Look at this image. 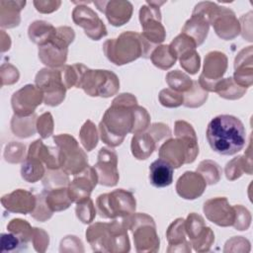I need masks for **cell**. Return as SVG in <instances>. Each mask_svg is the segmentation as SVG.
I'll return each mask as SVG.
<instances>
[{
	"mask_svg": "<svg viewBox=\"0 0 253 253\" xmlns=\"http://www.w3.org/2000/svg\"><path fill=\"white\" fill-rule=\"evenodd\" d=\"M207 139L211 148L221 155H233L246 144L243 123L231 115L214 117L208 125Z\"/></svg>",
	"mask_w": 253,
	"mask_h": 253,
	"instance_id": "cell-2",
	"label": "cell"
},
{
	"mask_svg": "<svg viewBox=\"0 0 253 253\" xmlns=\"http://www.w3.org/2000/svg\"><path fill=\"white\" fill-rule=\"evenodd\" d=\"M166 237L169 243L167 252H191V243L187 240L184 218H177L169 225Z\"/></svg>",
	"mask_w": 253,
	"mask_h": 253,
	"instance_id": "cell-26",
	"label": "cell"
},
{
	"mask_svg": "<svg viewBox=\"0 0 253 253\" xmlns=\"http://www.w3.org/2000/svg\"><path fill=\"white\" fill-rule=\"evenodd\" d=\"M36 86L42 92L44 104L55 107L65 98L66 87L62 80L60 68H42L35 78Z\"/></svg>",
	"mask_w": 253,
	"mask_h": 253,
	"instance_id": "cell-11",
	"label": "cell"
},
{
	"mask_svg": "<svg viewBox=\"0 0 253 253\" xmlns=\"http://www.w3.org/2000/svg\"><path fill=\"white\" fill-rule=\"evenodd\" d=\"M183 105L188 108H198L202 106L208 99V92L205 91L198 83L194 81L192 88L183 94Z\"/></svg>",
	"mask_w": 253,
	"mask_h": 253,
	"instance_id": "cell-42",
	"label": "cell"
},
{
	"mask_svg": "<svg viewBox=\"0 0 253 253\" xmlns=\"http://www.w3.org/2000/svg\"><path fill=\"white\" fill-rule=\"evenodd\" d=\"M0 76H1V86L4 85H11L16 83L19 80L20 74L18 69L10 64V63H3L1 66V71H0Z\"/></svg>",
	"mask_w": 253,
	"mask_h": 253,
	"instance_id": "cell-54",
	"label": "cell"
},
{
	"mask_svg": "<svg viewBox=\"0 0 253 253\" xmlns=\"http://www.w3.org/2000/svg\"><path fill=\"white\" fill-rule=\"evenodd\" d=\"M4 158L9 163H21L26 159V146L21 142L12 141L6 145Z\"/></svg>",
	"mask_w": 253,
	"mask_h": 253,
	"instance_id": "cell-46",
	"label": "cell"
},
{
	"mask_svg": "<svg viewBox=\"0 0 253 253\" xmlns=\"http://www.w3.org/2000/svg\"><path fill=\"white\" fill-rule=\"evenodd\" d=\"M185 229L191 245L197 252H207L211 249L214 242V234L200 214L191 212L185 219Z\"/></svg>",
	"mask_w": 253,
	"mask_h": 253,
	"instance_id": "cell-16",
	"label": "cell"
},
{
	"mask_svg": "<svg viewBox=\"0 0 253 253\" xmlns=\"http://www.w3.org/2000/svg\"><path fill=\"white\" fill-rule=\"evenodd\" d=\"M150 126V116L146 109L138 106L136 98L129 93L117 96L105 112L99 124V134L110 147L122 144L127 133L145 131Z\"/></svg>",
	"mask_w": 253,
	"mask_h": 253,
	"instance_id": "cell-1",
	"label": "cell"
},
{
	"mask_svg": "<svg viewBox=\"0 0 253 253\" xmlns=\"http://www.w3.org/2000/svg\"><path fill=\"white\" fill-rule=\"evenodd\" d=\"M2 206L11 212L27 214L31 213L37 204V196L23 189H17L2 196Z\"/></svg>",
	"mask_w": 253,
	"mask_h": 253,
	"instance_id": "cell-23",
	"label": "cell"
},
{
	"mask_svg": "<svg viewBox=\"0 0 253 253\" xmlns=\"http://www.w3.org/2000/svg\"><path fill=\"white\" fill-rule=\"evenodd\" d=\"M77 88H82L91 97L109 98L118 93L120 80L113 71L90 69L86 66Z\"/></svg>",
	"mask_w": 253,
	"mask_h": 253,
	"instance_id": "cell-9",
	"label": "cell"
},
{
	"mask_svg": "<svg viewBox=\"0 0 253 253\" xmlns=\"http://www.w3.org/2000/svg\"><path fill=\"white\" fill-rule=\"evenodd\" d=\"M150 59L156 67L167 70L175 64L178 58L169 44H162L153 49L150 54Z\"/></svg>",
	"mask_w": 253,
	"mask_h": 253,
	"instance_id": "cell-36",
	"label": "cell"
},
{
	"mask_svg": "<svg viewBox=\"0 0 253 253\" xmlns=\"http://www.w3.org/2000/svg\"><path fill=\"white\" fill-rule=\"evenodd\" d=\"M99 183L98 175L93 166H88L82 172L74 176L68 184V193L72 203H79L90 198L96 185Z\"/></svg>",
	"mask_w": 253,
	"mask_h": 253,
	"instance_id": "cell-21",
	"label": "cell"
},
{
	"mask_svg": "<svg viewBox=\"0 0 253 253\" xmlns=\"http://www.w3.org/2000/svg\"><path fill=\"white\" fill-rule=\"evenodd\" d=\"M44 164L37 157L27 155L21 166V176L29 183H36L45 174Z\"/></svg>",
	"mask_w": 253,
	"mask_h": 253,
	"instance_id": "cell-33",
	"label": "cell"
},
{
	"mask_svg": "<svg viewBox=\"0 0 253 253\" xmlns=\"http://www.w3.org/2000/svg\"><path fill=\"white\" fill-rule=\"evenodd\" d=\"M74 39L75 33L72 28L66 26L56 28L53 40L44 45L39 46L40 60L49 68H61L65 65L68 46Z\"/></svg>",
	"mask_w": 253,
	"mask_h": 253,
	"instance_id": "cell-10",
	"label": "cell"
},
{
	"mask_svg": "<svg viewBox=\"0 0 253 253\" xmlns=\"http://www.w3.org/2000/svg\"><path fill=\"white\" fill-rule=\"evenodd\" d=\"M182 68L190 74H196L201 65V58L196 49H189L178 56Z\"/></svg>",
	"mask_w": 253,
	"mask_h": 253,
	"instance_id": "cell-44",
	"label": "cell"
},
{
	"mask_svg": "<svg viewBox=\"0 0 253 253\" xmlns=\"http://www.w3.org/2000/svg\"><path fill=\"white\" fill-rule=\"evenodd\" d=\"M225 176L227 180L233 181L239 178L244 172L248 175L252 174V161L251 155L248 157L244 155H239L229 161L224 169Z\"/></svg>",
	"mask_w": 253,
	"mask_h": 253,
	"instance_id": "cell-35",
	"label": "cell"
},
{
	"mask_svg": "<svg viewBox=\"0 0 253 253\" xmlns=\"http://www.w3.org/2000/svg\"><path fill=\"white\" fill-rule=\"evenodd\" d=\"M98 134L99 133L96 128V126L90 120H87L81 126L79 137L83 147L87 151H91L93 148L96 147L99 140Z\"/></svg>",
	"mask_w": 253,
	"mask_h": 253,
	"instance_id": "cell-43",
	"label": "cell"
},
{
	"mask_svg": "<svg viewBox=\"0 0 253 253\" xmlns=\"http://www.w3.org/2000/svg\"><path fill=\"white\" fill-rule=\"evenodd\" d=\"M31 241L36 251L44 252L48 247V243H49L48 234L42 228L33 227V235H32Z\"/></svg>",
	"mask_w": 253,
	"mask_h": 253,
	"instance_id": "cell-53",
	"label": "cell"
},
{
	"mask_svg": "<svg viewBox=\"0 0 253 253\" xmlns=\"http://www.w3.org/2000/svg\"><path fill=\"white\" fill-rule=\"evenodd\" d=\"M98 9L103 12L109 23L115 27L125 25L129 21L132 15V5L128 1L111 0L93 2Z\"/></svg>",
	"mask_w": 253,
	"mask_h": 253,
	"instance_id": "cell-22",
	"label": "cell"
},
{
	"mask_svg": "<svg viewBox=\"0 0 253 253\" xmlns=\"http://www.w3.org/2000/svg\"><path fill=\"white\" fill-rule=\"evenodd\" d=\"M75 212H76L77 218L81 222L85 224L91 223L96 216V209L92 200L88 198L86 200H83L77 203L75 208Z\"/></svg>",
	"mask_w": 253,
	"mask_h": 253,
	"instance_id": "cell-45",
	"label": "cell"
},
{
	"mask_svg": "<svg viewBox=\"0 0 253 253\" xmlns=\"http://www.w3.org/2000/svg\"><path fill=\"white\" fill-rule=\"evenodd\" d=\"M52 213L53 211L48 208L42 191L41 194L37 195V204L34 211L31 212V215L39 221H45L52 216Z\"/></svg>",
	"mask_w": 253,
	"mask_h": 253,
	"instance_id": "cell-48",
	"label": "cell"
},
{
	"mask_svg": "<svg viewBox=\"0 0 253 253\" xmlns=\"http://www.w3.org/2000/svg\"><path fill=\"white\" fill-rule=\"evenodd\" d=\"M5 42L7 43V45L10 47L11 46V40H10V37H9V35H7L6 33H5V31H1V51L2 52H4V51H6V49H5Z\"/></svg>",
	"mask_w": 253,
	"mask_h": 253,
	"instance_id": "cell-57",
	"label": "cell"
},
{
	"mask_svg": "<svg viewBox=\"0 0 253 253\" xmlns=\"http://www.w3.org/2000/svg\"><path fill=\"white\" fill-rule=\"evenodd\" d=\"M160 7L152 5L149 1H146L145 5H142L139 9V22L142 28V37L154 46L164 42L166 38V32L161 24Z\"/></svg>",
	"mask_w": 253,
	"mask_h": 253,
	"instance_id": "cell-12",
	"label": "cell"
},
{
	"mask_svg": "<svg viewBox=\"0 0 253 253\" xmlns=\"http://www.w3.org/2000/svg\"><path fill=\"white\" fill-rule=\"evenodd\" d=\"M7 229L9 232L15 234L26 246L32 240L33 227L27 220H23L21 218H14L7 224Z\"/></svg>",
	"mask_w": 253,
	"mask_h": 253,
	"instance_id": "cell-41",
	"label": "cell"
},
{
	"mask_svg": "<svg viewBox=\"0 0 253 253\" xmlns=\"http://www.w3.org/2000/svg\"><path fill=\"white\" fill-rule=\"evenodd\" d=\"M93 167L98 175L99 184L106 187H114L118 184L120 178L118 156L113 149L102 147L99 150L97 162Z\"/></svg>",
	"mask_w": 253,
	"mask_h": 253,
	"instance_id": "cell-19",
	"label": "cell"
},
{
	"mask_svg": "<svg viewBox=\"0 0 253 253\" xmlns=\"http://www.w3.org/2000/svg\"><path fill=\"white\" fill-rule=\"evenodd\" d=\"M96 207L101 217L125 218L135 212L136 201L131 192L117 189L111 193L100 195L96 200Z\"/></svg>",
	"mask_w": 253,
	"mask_h": 253,
	"instance_id": "cell-7",
	"label": "cell"
},
{
	"mask_svg": "<svg viewBox=\"0 0 253 253\" xmlns=\"http://www.w3.org/2000/svg\"><path fill=\"white\" fill-rule=\"evenodd\" d=\"M78 4L72 11L73 22L84 30V33L93 41H99L107 36L106 26L100 17L90 7L86 6V2H74Z\"/></svg>",
	"mask_w": 253,
	"mask_h": 253,
	"instance_id": "cell-17",
	"label": "cell"
},
{
	"mask_svg": "<svg viewBox=\"0 0 253 253\" xmlns=\"http://www.w3.org/2000/svg\"><path fill=\"white\" fill-rule=\"evenodd\" d=\"M45 202L48 208L54 211H61L68 209L72 201L69 197L68 187H60L54 189H43Z\"/></svg>",
	"mask_w": 253,
	"mask_h": 253,
	"instance_id": "cell-32",
	"label": "cell"
},
{
	"mask_svg": "<svg viewBox=\"0 0 253 253\" xmlns=\"http://www.w3.org/2000/svg\"><path fill=\"white\" fill-rule=\"evenodd\" d=\"M226 69V55L217 50L210 51L205 57L203 72L198 80L199 85L207 92H213L216 82L222 78Z\"/></svg>",
	"mask_w": 253,
	"mask_h": 253,
	"instance_id": "cell-15",
	"label": "cell"
},
{
	"mask_svg": "<svg viewBox=\"0 0 253 253\" xmlns=\"http://www.w3.org/2000/svg\"><path fill=\"white\" fill-rule=\"evenodd\" d=\"M70 180L68 175L59 169H46L42 178V185L44 189H54L60 187H68Z\"/></svg>",
	"mask_w": 253,
	"mask_h": 253,
	"instance_id": "cell-40",
	"label": "cell"
},
{
	"mask_svg": "<svg viewBox=\"0 0 253 253\" xmlns=\"http://www.w3.org/2000/svg\"><path fill=\"white\" fill-rule=\"evenodd\" d=\"M86 239L97 252L125 253L130 249L127 227L122 218L95 222L86 230Z\"/></svg>",
	"mask_w": 253,
	"mask_h": 253,
	"instance_id": "cell-4",
	"label": "cell"
},
{
	"mask_svg": "<svg viewBox=\"0 0 253 253\" xmlns=\"http://www.w3.org/2000/svg\"><path fill=\"white\" fill-rule=\"evenodd\" d=\"M235 219L232 226L237 230H246L251 223V215L249 211L241 205L234 206Z\"/></svg>",
	"mask_w": 253,
	"mask_h": 253,
	"instance_id": "cell-51",
	"label": "cell"
},
{
	"mask_svg": "<svg viewBox=\"0 0 253 253\" xmlns=\"http://www.w3.org/2000/svg\"><path fill=\"white\" fill-rule=\"evenodd\" d=\"M147 132L152 136L155 142L158 144L161 140L169 138L171 136V129L163 123H155L149 126Z\"/></svg>",
	"mask_w": 253,
	"mask_h": 253,
	"instance_id": "cell-55",
	"label": "cell"
},
{
	"mask_svg": "<svg viewBox=\"0 0 253 253\" xmlns=\"http://www.w3.org/2000/svg\"><path fill=\"white\" fill-rule=\"evenodd\" d=\"M174 168L165 160L158 158L149 166V182L155 188L168 187L173 182Z\"/></svg>",
	"mask_w": 253,
	"mask_h": 253,
	"instance_id": "cell-28",
	"label": "cell"
},
{
	"mask_svg": "<svg viewBox=\"0 0 253 253\" xmlns=\"http://www.w3.org/2000/svg\"><path fill=\"white\" fill-rule=\"evenodd\" d=\"M156 46L148 42L141 34L127 31L117 39H110L104 42L103 50L106 57L116 65H124L139 57L150 58Z\"/></svg>",
	"mask_w": 253,
	"mask_h": 253,
	"instance_id": "cell-5",
	"label": "cell"
},
{
	"mask_svg": "<svg viewBox=\"0 0 253 253\" xmlns=\"http://www.w3.org/2000/svg\"><path fill=\"white\" fill-rule=\"evenodd\" d=\"M166 82L170 89L183 94L189 91L194 83V81L186 73L180 70L168 72L166 75Z\"/></svg>",
	"mask_w": 253,
	"mask_h": 253,
	"instance_id": "cell-38",
	"label": "cell"
},
{
	"mask_svg": "<svg viewBox=\"0 0 253 253\" xmlns=\"http://www.w3.org/2000/svg\"><path fill=\"white\" fill-rule=\"evenodd\" d=\"M234 75L232 79L236 84L243 88H248L252 85V46H247L239 51L234 60Z\"/></svg>",
	"mask_w": 253,
	"mask_h": 253,
	"instance_id": "cell-25",
	"label": "cell"
},
{
	"mask_svg": "<svg viewBox=\"0 0 253 253\" xmlns=\"http://www.w3.org/2000/svg\"><path fill=\"white\" fill-rule=\"evenodd\" d=\"M203 211L206 217L218 226H232L235 219L234 206L231 207L224 197L208 200L204 204Z\"/></svg>",
	"mask_w": 253,
	"mask_h": 253,
	"instance_id": "cell-20",
	"label": "cell"
},
{
	"mask_svg": "<svg viewBox=\"0 0 253 253\" xmlns=\"http://www.w3.org/2000/svg\"><path fill=\"white\" fill-rule=\"evenodd\" d=\"M42 101V92L36 85L28 84L12 95L11 105L14 115L29 117L35 114L37 107L40 106Z\"/></svg>",
	"mask_w": 253,
	"mask_h": 253,
	"instance_id": "cell-18",
	"label": "cell"
},
{
	"mask_svg": "<svg viewBox=\"0 0 253 253\" xmlns=\"http://www.w3.org/2000/svg\"><path fill=\"white\" fill-rule=\"evenodd\" d=\"M37 117L35 114L29 117H19L14 115L11 120V130L19 137L32 136L37 131Z\"/></svg>",
	"mask_w": 253,
	"mask_h": 253,
	"instance_id": "cell-34",
	"label": "cell"
},
{
	"mask_svg": "<svg viewBox=\"0 0 253 253\" xmlns=\"http://www.w3.org/2000/svg\"><path fill=\"white\" fill-rule=\"evenodd\" d=\"M55 34L56 28L42 20H37L33 22L28 29L30 40L39 46L44 45L52 41Z\"/></svg>",
	"mask_w": 253,
	"mask_h": 253,
	"instance_id": "cell-31",
	"label": "cell"
},
{
	"mask_svg": "<svg viewBox=\"0 0 253 253\" xmlns=\"http://www.w3.org/2000/svg\"><path fill=\"white\" fill-rule=\"evenodd\" d=\"M213 2L204 1L198 3L192 13V16L182 28V34L187 35L196 42L197 46L201 45L209 33L210 21L209 16Z\"/></svg>",
	"mask_w": 253,
	"mask_h": 253,
	"instance_id": "cell-14",
	"label": "cell"
},
{
	"mask_svg": "<svg viewBox=\"0 0 253 253\" xmlns=\"http://www.w3.org/2000/svg\"><path fill=\"white\" fill-rule=\"evenodd\" d=\"M53 141L58 151L60 169L64 173L75 176L89 166L86 153L73 136L61 133L54 135Z\"/></svg>",
	"mask_w": 253,
	"mask_h": 253,
	"instance_id": "cell-8",
	"label": "cell"
},
{
	"mask_svg": "<svg viewBox=\"0 0 253 253\" xmlns=\"http://www.w3.org/2000/svg\"><path fill=\"white\" fill-rule=\"evenodd\" d=\"M206 187L205 179L198 172L186 171L176 183V192L183 199L195 200L204 194Z\"/></svg>",
	"mask_w": 253,
	"mask_h": 253,
	"instance_id": "cell-24",
	"label": "cell"
},
{
	"mask_svg": "<svg viewBox=\"0 0 253 253\" xmlns=\"http://www.w3.org/2000/svg\"><path fill=\"white\" fill-rule=\"evenodd\" d=\"M170 47L172 48V50L174 51V53L176 54L177 58L180 54H182L183 52L189 50V49H196L197 44L194 42V40H192L190 37H188L185 34H180L179 36H177L169 44Z\"/></svg>",
	"mask_w": 253,
	"mask_h": 253,
	"instance_id": "cell-49",
	"label": "cell"
},
{
	"mask_svg": "<svg viewBox=\"0 0 253 253\" xmlns=\"http://www.w3.org/2000/svg\"><path fill=\"white\" fill-rule=\"evenodd\" d=\"M27 155L39 158L44 164L46 169L60 168L58 151L56 146L54 148L46 146L41 139H37L33 143H31Z\"/></svg>",
	"mask_w": 253,
	"mask_h": 253,
	"instance_id": "cell-27",
	"label": "cell"
},
{
	"mask_svg": "<svg viewBox=\"0 0 253 253\" xmlns=\"http://www.w3.org/2000/svg\"><path fill=\"white\" fill-rule=\"evenodd\" d=\"M37 131L42 138L49 137L53 132V119L50 113L46 112L37 119Z\"/></svg>",
	"mask_w": 253,
	"mask_h": 253,
	"instance_id": "cell-50",
	"label": "cell"
},
{
	"mask_svg": "<svg viewBox=\"0 0 253 253\" xmlns=\"http://www.w3.org/2000/svg\"><path fill=\"white\" fill-rule=\"evenodd\" d=\"M23 246H26L22 241L12 232L1 234V251L2 252H12L19 251ZM27 247V246H26Z\"/></svg>",
	"mask_w": 253,
	"mask_h": 253,
	"instance_id": "cell-52",
	"label": "cell"
},
{
	"mask_svg": "<svg viewBox=\"0 0 253 253\" xmlns=\"http://www.w3.org/2000/svg\"><path fill=\"white\" fill-rule=\"evenodd\" d=\"M197 172L205 179L207 185L216 184L221 178V168L213 160H203L197 167Z\"/></svg>",
	"mask_w": 253,
	"mask_h": 253,
	"instance_id": "cell-39",
	"label": "cell"
},
{
	"mask_svg": "<svg viewBox=\"0 0 253 253\" xmlns=\"http://www.w3.org/2000/svg\"><path fill=\"white\" fill-rule=\"evenodd\" d=\"M246 88L236 84L232 77L221 78L216 82L213 92L217 93L219 97L227 100H236L241 98L246 93Z\"/></svg>",
	"mask_w": 253,
	"mask_h": 253,
	"instance_id": "cell-37",
	"label": "cell"
},
{
	"mask_svg": "<svg viewBox=\"0 0 253 253\" xmlns=\"http://www.w3.org/2000/svg\"><path fill=\"white\" fill-rule=\"evenodd\" d=\"M174 133L175 138L165 140L159 147L158 156L176 169L196 160L199 154V145L195 129L186 121L175 122Z\"/></svg>",
	"mask_w": 253,
	"mask_h": 253,
	"instance_id": "cell-3",
	"label": "cell"
},
{
	"mask_svg": "<svg viewBox=\"0 0 253 253\" xmlns=\"http://www.w3.org/2000/svg\"><path fill=\"white\" fill-rule=\"evenodd\" d=\"M26 1H0V24L3 29L19 26L20 12L25 7Z\"/></svg>",
	"mask_w": 253,
	"mask_h": 253,
	"instance_id": "cell-29",
	"label": "cell"
},
{
	"mask_svg": "<svg viewBox=\"0 0 253 253\" xmlns=\"http://www.w3.org/2000/svg\"><path fill=\"white\" fill-rule=\"evenodd\" d=\"M127 229L131 230L135 250L137 252H156L159 249L160 240L156 232L154 219L146 213H132L122 218Z\"/></svg>",
	"mask_w": 253,
	"mask_h": 253,
	"instance_id": "cell-6",
	"label": "cell"
},
{
	"mask_svg": "<svg viewBox=\"0 0 253 253\" xmlns=\"http://www.w3.org/2000/svg\"><path fill=\"white\" fill-rule=\"evenodd\" d=\"M210 25L213 27L215 34L222 40L228 41L240 34V22L234 12L226 7L213 3L209 16Z\"/></svg>",
	"mask_w": 253,
	"mask_h": 253,
	"instance_id": "cell-13",
	"label": "cell"
},
{
	"mask_svg": "<svg viewBox=\"0 0 253 253\" xmlns=\"http://www.w3.org/2000/svg\"><path fill=\"white\" fill-rule=\"evenodd\" d=\"M159 102L166 108H177L183 104V93L176 92L170 88H166L159 93Z\"/></svg>",
	"mask_w": 253,
	"mask_h": 253,
	"instance_id": "cell-47",
	"label": "cell"
},
{
	"mask_svg": "<svg viewBox=\"0 0 253 253\" xmlns=\"http://www.w3.org/2000/svg\"><path fill=\"white\" fill-rule=\"evenodd\" d=\"M157 148V143L152 136L146 131L133 134L130 143L132 155L139 160L147 159Z\"/></svg>",
	"mask_w": 253,
	"mask_h": 253,
	"instance_id": "cell-30",
	"label": "cell"
},
{
	"mask_svg": "<svg viewBox=\"0 0 253 253\" xmlns=\"http://www.w3.org/2000/svg\"><path fill=\"white\" fill-rule=\"evenodd\" d=\"M37 11L46 14V13H52L55 10L59 8L61 5V1H34L33 2Z\"/></svg>",
	"mask_w": 253,
	"mask_h": 253,
	"instance_id": "cell-56",
	"label": "cell"
}]
</instances>
